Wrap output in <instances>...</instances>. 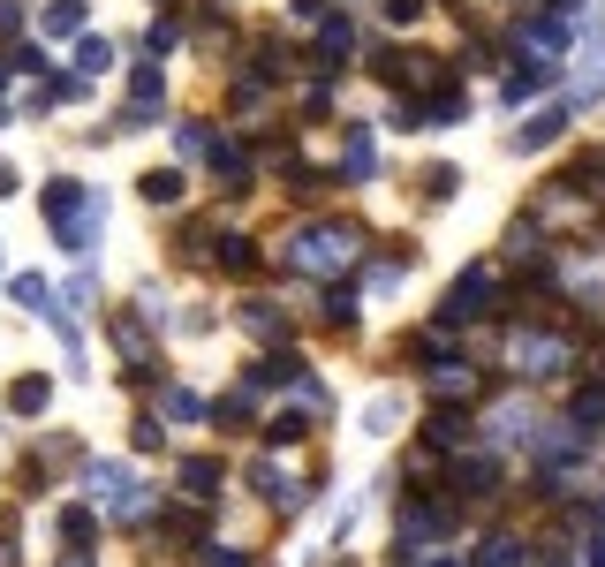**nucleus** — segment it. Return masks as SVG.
<instances>
[{"instance_id": "nucleus-1", "label": "nucleus", "mask_w": 605, "mask_h": 567, "mask_svg": "<svg viewBox=\"0 0 605 567\" xmlns=\"http://www.w3.org/2000/svg\"><path fill=\"white\" fill-rule=\"evenodd\" d=\"M99 220H106V197L91 182H53L46 189V227L61 235V250L91 258V242H99Z\"/></svg>"}, {"instance_id": "nucleus-2", "label": "nucleus", "mask_w": 605, "mask_h": 567, "mask_svg": "<svg viewBox=\"0 0 605 567\" xmlns=\"http://www.w3.org/2000/svg\"><path fill=\"white\" fill-rule=\"evenodd\" d=\"M348 250H356V227H311L295 235V273H341Z\"/></svg>"}, {"instance_id": "nucleus-3", "label": "nucleus", "mask_w": 605, "mask_h": 567, "mask_svg": "<svg viewBox=\"0 0 605 567\" xmlns=\"http://www.w3.org/2000/svg\"><path fill=\"white\" fill-rule=\"evenodd\" d=\"M91 492H99L106 515H144V484L129 477L121 462H91Z\"/></svg>"}, {"instance_id": "nucleus-4", "label": "nucleus", "mask_w": 605, "mask_h": 567, "mask_svg": "<svg viewBox=\"0 0 605 567\" xmlns=\"http://www.w3.org/2000/svg\"><path fill=\"white\" fill-rule=\"evenodd\" d=\"M492 273H484V265H469L462 280H454V295H447V326H469V318H484V310H492Z\"/></svg>"}, {"instance_id": "nucleus-5", "label": "nucleus", "mask_w": 605, "mask_h": 567, "mask_svg": "<svg viewBox=\"0 0 605 567\" xmlns=\"http://www.w3.org/2000/svg\"><path fill=\"white\" fill-rule=\"evenodd\" d=\"M515 363H522L530 378H545V371H560V363H568V348H560V341H515Z\"/></svg>"}, {"instance_id": "nucleus-6", "label": "nucleus", "mask_w": 605, "mask_h": 567, "mask_svg": "<svg viewBox=\"0 0 605 567\" xmlns=\"http://www.w3.org/2000/svg\"><path fill=\"white\" fill-rule=\"evenodd\" d=\"M182 492L212 499V492H220V462H212V454H190V462H182Z\"/></svg>"}, {"instance_id": "nucleus-7", "label": "nucleus", "mask_w": 605, "mask_h": 567, "mask_svg": "<svg viewBox=\"0 0 605 567\" xmlns=\"http://www.w3.org/2000/svg\"><path fill=\"white\" fill-rule=\"evenodd\" d=\"M129 114H137V121L159 114V69H137V84H129Z\"/></svg>"}, {"instance_id": "nucleus-8", "label": "nucleus", "mask_w": 605, "mask_h": 567, "mask_svg": "<svg viewBox=\"0 0 605 567\" xmlns=\"http://www.w3.org/2000/svg\"><path fill=\"white\" fill-rule=\"evenodd\" d=\"M84 31V0H53L46 8V38H76Z\"/></svg>"}, {"instance_id": "nucleus-9", "label": "nucleus", "mask_w": 605, "mask_h": 567, "mask_svg": "<svg viewBox=\"0 0 605 567\" xmlns=\"http://www.w3.org/2000/svg\"><path fill=\"white\" fill-rule=\"evenodd\" d=\"M114 348H121L129 363H144V356H152V333H144L137 318H114Z\"/></svg>"}, {"instance_id": "nucleus-10", "label": "nucleus", "mask_w": 605, "mask_h": 567, "mask_svg": "<svg viewBox=\"0 0 605 567\" xmlns=\"http://www.w3.org/2000/svg\"><path fill=\"white\" fill-rule=\"evenodd\" d=\"M553 137H560V114H537V121H522L515 152H537V144H553Z\"/></svg>"}, {"instance_id": "nucleus-11", "label": "nucleus", "mask_w": 605, "mask_h": 567, "mask_svg": "<svg viewBox=\"0 0 605 567\" xmlns=\"http://www.w3.org/2000/svg\"><path fill=\"white\" fill-rule=\"evenodd\" d=\"M76 69H84V76H106V69H114V46H106V38H84V46H76Z\"/></svg>"}, {"instance_id": "nucleus-12", "label": "nucleus", "mask_w": 605, "mask_h": 567, "mask_svg": "<svg viewBox=\"0 0 605 567\" xmlns=\"http://www.w3.org/2000/svg\"><path fill=\"white\" fill-rule=\"evenodd\" d=\"M144 197H152V205H174V197H182V174H174V167L144 174Z\"/></svg>"}, {"instance_id": "nucleus-13", "label": "nucleus", "mask_w": 605, "mask_h": 567, "mask_svg": "<svg viewBox=\"0 0 605 567\" xmlns=\"http://www.w3.org/2000/svg\"><path fill=\"white\" fill-rule=\"evenodd\" d=\"M242 326L258 333V341H280V310L273 303H250V310H242Z\"/></svg>"}, {"instance_id": "nucleus-14", "label": "nucleus", "mask_w": 605, "mask_h": 567, "mask_svg": "<svg viewBox=\"0 0 605 567\" xmlns=\"http://www.w3.org/2000/svg\"><path fill=\"white\" fill-rule=\"evenodd\" d=\"M537 84H553V69H537V61H522V69L507 76V99H530Z\"/></svg>"}, {"instance_id": "nucleus-15", "label": "nucleus", "mask_w": 605, "mask_h": 567, "mask_svg": "<svg viewBox=\"0 0 605 567\" xmlns=\"http://www.w3.org/2000/svg\"><path fill=\"white\" fill-rule=\"evenodd\" d=\"M46 394H53L46 378H16V394H8V401H16L23 416H38V409H46Z\"/></svg>"}, {"instance_id": "nucleus-16", "label": "nucleus", "mask_w": 605, "mask_h": 567, "mask_svg": "<svg viewBox=\"0 0 605 567\" xmlns=\"http://www.w3.org/2000/svg\"><path fill=\"white\" fill-rule=\"evenodd\" d=\"M174 152H190V159H197V152H220V144L205 137V121H182V129H174Z\"/></svg>"}, {"instance_id": "nucleus-17", "label": "nucleus", "mask_w": 605, "mask_h": 567, "mask_svg": "<svg viewBox=\"0 0 605 567\" xmlns=\"http://www.w3.org/2000/svg\"><path fill=\"white\" fill-rule=\"evenodd\" d=\"M454 477H462V492H492V484H500V469H492V462H462Z\"/></svg>"}, {"instance_id": "nucleus-18", "label": "nucleus", "mask_w": 605, "mask_h": 567, "mask_svg": "<svg viewBox=\"0 0 605 567\" xmlns=\"http://www.w3.org/2000/svg\"><path fill=\"white\" fill-rule=\"evenodd\" d=\"M371 167H379V152H371V137L356 129V137H348V167L341 174H371Z\"/></svg>"}, {"instance_id": "nucleus-19", "label": "nucleus", "mask_w": 605, "mask_h": 567, "mask_svg": "<svg viewBox=\"0 0 605 567\" xmlns=\"http://www.w3.org/2000/svg\"><path fill=\"white\" fill-rule=\"evenodd\" d=\"M167 416H182V424H190V416H205V401H197L190 386H167Z\"/></svg>"}, {"instance_id": "nucleus-20", "label": "nucleus", "mask_w": 605, "mask_h": 567, "mask_svg": "<svg viewBox=\"0 0 605 567\" xmlns=\"http://www.w3.org/2000/svg\"><path fill=\"white\" fill-rule=\"evenodd\" d=\"M484 567H522V545L515 537H492V545H484Z\"/></svg>"}, {"instance_id": "nucleus-21", "label": "nucleus", "mask_w": 605, "mask_h": 567, "mask_svg": "<svg viewBox=\"0 0 605 567\" xmlns=\"http://www.w3.org/2000/svg\"><path fill=\"white\" fill-rule=\"evenodd\" d=\"M363 424H371V431H386V424H401V394H379V401H371V416H363Z\"/></svg>"}, {"instance_id": "nucleus-22", "label": "nucleus", "mask_w": 605, "mask_h": 567, "mask_svg": "<svg viewBox=\"0 0 605 567\" xmlns=\"http://www.w3.org/2000/svg\"><path fill=\"white\" fill-rule=\"evenodd\" d=\"M462 439V416H432V447H454Z\"/></svg>"}, {"instance_id": "nucleus-23", "label": "nucleus", "mask_w": 605, "mask_h": 567, "mask_svg": "<svg viewBox=\"0 0 605 567\" xmlns=\"http://www.w3.org/2000/svg\"><path fill=\"white\" fill-rule=\"evenodd\" d=\"M16 303H31V310H46V280H31V273H23V280H16Z\"/></svg>"}, {"instance_id": "nucleus-24", "label": "nucleus", "mask_w": 605, "mask_h": 567, "mask_svg": "<svg viewBox=\"0 0 605 567\" xmlns=\"http://www.w3.org/2000/svg\"><path fill=\"white\" fill-rule=\"evenodd\" d=\"M575 424H605V394H583V401H575Z\"/></svg>"}, {"instance_id": "nucleus-25", "label": "nucleus", "mask_w": 605, "mask_h": 567, "mask_svg": "<svg viewBox=\"0 0 605 567\" xmlns=\"http://www.w3.org/2000/svg\"><path fill=\"white\" fill-rule=\"evenodd\" d=\"M295 8V23H326V0H288Z\"/></svg>"}, {"instance_id": "nucleus-26", "label": "nucleus", "mask_w": 605, "mask_h": 567, "mask_svg": "<svg viewBox=\"0 0 605 567\" xmlns=\"http://www.w3.org/2000/svg\"><path fill=\"white\" fill-rule=\"evenodd\" d=\"M205 567H250V552H227V545H212V560Z\"/></svg>"}, {"instance_id": "nucleus-27", "label": "nucleus", "mask_w": 605, "mask_h": 567, "mask_svg": "<svg viewBox=\"0 0 605 567\" xmlns=\"http://www.w3.org/2000/svg\"><path fill=\"white\" fill-rule=\"evenodd\" d=\"M16 23H23V8H16V0H0V31H16Z\"/></svg>"}, {"instance_id": "nucleus-28", "label": "nucleus", "mask_w": 605, "mask_h": 567, "mask_svg": "<svg viewBox=\"0 0 605 567\" xmlns=\"http://www.w3.org/2000/svg\"><path fill=\"white\" fill-rule=\"evenodd\" d=\"M8 189H16V174H8V159H0V197H8Z\"/></svg>"}, {"instance_id": "nucleus-29", "label": "nucleus", "mask_w": 605, "mask_h": 567, "mask_svg": "<svg viewBox=\"0 0 605 567\" xmlns=\"http://www.w3.org/2000/svg\"><path fill=\"white\" fill-rule=\"evenodd\" d=\"M590 567H605V537H598V545H590Z\"/></svg>"}, {"instance_id": "nucleus-30", "label": "nucleus", "mask_w": 605, "mask_h": 567, "mask_svg": "<svg viewBox=\"0 0 605 567\" xmlns=\"http://www.w3.org/2000/svg\"><path fill=\"white\" fill-rule=\"evenodd\" d=\"M69 567H91V560H84V552H76V560H69Z\"/></svg>"}, {"instance_id": "nucleus-31", "label": "nucleus", "mask_w": 605, "mask_h": 567, "mask_svg": "<svg viewBox=\"0 0 605 567\" xmlns=\"http://www.w3.org/2000/svg\"><path fill=\"white\" fill-rule=\"evenodd\" d=\"M439 567H454V560H439Z\"/></svg>"}]
</instances>
